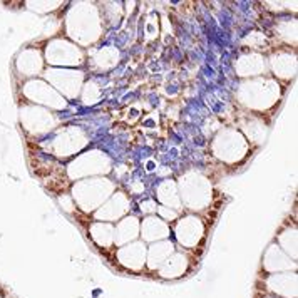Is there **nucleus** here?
<instances>
[{
    "label": "nucleus",
    "mask_w": 298,
    "mask_h": 298,
    "mask_svg": "<svg viewBox=\"0 0 298 298\" xmlns=\"http://www.w3.org/2000/svg\"><path fill=\"white\" fill-rule=\"evenodd\" d=\"M106 22L101 7L92 2H74L64 17V32L71 42L81 49H92L104 35Z\"/></svg>",
    "instance_id": "f257e3e1"
},
{
    "label": "nucleus",
    "mask_w": 298,
    "mask_h": 298,
    "mask_svg": "<svg viewBox=\"0 0 298 298\" xmlns=\"http://www.w3.org/2000/svg\"><path fill=\"white\" fill-rule=\"evenodd\" d=\"M236 101L250 114L263 116L275 109L283 96V86L268 74L241 81L236 89Z\"/></svg>",
    "instance_id": "f03ea898"
},
{
    "label": "nucleus",
    "mask_w": 298,
    "mask_h": 298,
    "mask_svg": "<svg viewBox=\"0 0 298 298\" xmlns=\"http://www.w3.org/2000/svg\"><path fill=\"white\" fill-rule=\"evenodd\" d=\"M176 186H178L183 209H186L188 213L193 214L204 213L213 204L214 198L213 183L201 169L191 168L184 171L178 178Z\"/></svg>",
    "instance_id": "7ed1b4c3"
},
{
    "label": "nucleus",
    "mask_w": 298,
    "mask_h": 298,
    "mask_svg": "<svg viewBox=\"0 0 298 298\" xmlns=\"http://www.w3.org/2000/svg\"><path fill=\"white\" fill-rule=\"evenodd\" d=\"M116 189L117 184L109 179V176H96L72 183L69 196L79 211L92 214L112 196Z\"/></svg>",
    "instance_id": "20e7f679"
},
{
    "label": "nucleus",
    "mask_w": 298,
    "mask_h": 298,
    "mask_svg": "<svg viewBox=\"0 0 298 298\" xmlns=\"http://www.w3.org/2000/svg\"><path fill=\"white\" fill-rule=\"evenodd\" d=\"M39 146L47 154L57 159H71L86 151V148L89 146V134L79 126L57 128L52 134L40 141Z\"/></svg>",
    "instance_id": "39448f33"
},
{
    "label": "nucleus",
    "mask_w": 298,
    "mask_h": 298,
    "mask_svg": "<svg viewBox=\"0 0 298 298\" xmlns=\"http://www.w3.org/2000/svg\"><path fill=\"white\" fill-rule=\"evenodd\" d=\"M251 146L236 128H221L211 139V154L226 166L241 164L250 156Z\"/></svg>",
    "instance_id": "423d86ee"
},
{
    "label": "nucleus",
    "mask_w": 298,
    "mask_h": 298,
    "mask_svg": "<svg viewBox=\"0 0 298 298\" xmlns=\"http://www.w3.org/2000/svg\"><path fill=\"white\" fill-rule=\"evenodd\" d=\"M111 173L112 158L97 148L82 151L65 166V178L72 183L86 178H96V176H109Z\"/></svg>",
    "instance_id": "0eeeda50"
},
{
    "label": "nucleus",
    "mask_w": 298,
    "mask_h": 298,
    "mask_svg": "<svg viewBox=\"0 0 298 298\" xmlns=\"http://www.w3.org/2000/svg\"><path fill=\"white\" fill-rule=\"evenodd\" d=\"M44 62L59 69H82L86 65V50L67 37H52L44 47Z\"/></svg>",
    "instance_id": "6e6552de"
},
{
    "label": "nucleus",
    "mask_w": 298,
    "mask_h": 298,
    "mask_svg": "<svg viewBox=\"0 0 298 298\" xmlns=\"http://www.w3.org/2000/svg\"><path fill=\"white\" fill-rule=\"evenodd\" d=\"M20 124L22 129L30 138L45 139L49 134H52L60 126V117L45 107L25 102L20 107Z\"/></svg>",
    "instance_id": "1a4fd4ad"
},
{
    "label": "nucleus",
    "mask_w": 298,
    "mask_h": 298,
    "mask_svg": "<svg viewBox=\"0 0 298 298\" xmlns=\"http://www.w3.org/2000/svg\"><path fill=\"white\" fill-rule=\"evenodd\" d=\"M42 79L52 89H55L64 99H79L81 89L86 82V72L82 69H59V67H45Z\"/></svg>",
    "instance_id": "9d476101"
},
{
    "label": "nucleus",
    "mask_w": 298,
    "mask_h": 298,
    "mask_svg": "<svg viewBox=\"0 0 298 298\" xmlns=\"http://www.w3.org/2000/svg\"><path fill=\"white\" fill-rule=\"evenodd\" d=\"M22 96H24V99H27L29 104L45 107V109L55 112V114L67 109V106H69V102L59 94L55 89H52L42 77L24 81Z\"/></svg>",
    "instance_id": "9b49d317"
},
{
    "label": "nucleus",
    "mask_w": 298,
    "mask_h": 298,
    "mask_svg": "<svg viewBox=\"0 0 298 298\" xmlns=\"http://www.w3.org/2000/svg\"><path fill=\"white\" fill-rule=\"evenodd\" d=\"M173 233L178 245H181L184 250H194L206 236V224L199 214L186 213L174 221Z\"/></svg>",
    "instance_id": "f8f14e48"
},
{
    "label": "nucleus",
    "mask_w": 298,
    "mask_h": 298,
    "mask_svg": "<svg viewBox=\"0 0 298 298\" xmlns=\"http://www.w3.org/2000/svg\"><path fill=\"white\" fill-rule=\"evenodd\" d=\"M268 72L278 82H290L296 77V52L295 49L278 47L266 57Z\"/></svg>",
    "instance_id": "ddd939ff"
},
{
    "label": "nucleus",
    "mask_w": 298,
    "mask_h": 298,
    "mask_svg": "<svg viewBox=\"0 0 298 298\" xmlns=\"http://www.w3.org/2000/svg\"><path fill=\"white\" fill-rule=\"evenodd\" d=\"M131 211V198L126 191L116 189L112 193V196L97 209L96 213H92L94 221H102V223H117L121 218H124L126 214Z\"/></svg>",
    "instance_id": "4468645a"
},
{
    "label": "nucleus",
    "mask_w": 298,
    "mask_h": 298,
    "mask_svg": "<svg viewBox=\"0 0 298 298\" xmlns=\"http://www.w3.org/2000/svg\"><path fill=\"white\" fill-rule=\"evenodd\" d=\"M15 71L18 76H22L25 81L42 77L45 71V62H44L42 50L37 47H24L15 57Z\"/></svg>",
    "instance_id": "2eb2a0df"
},
{
    "label": "nucleus",
    "mask_w": 298,
    "mask_h": 298,
    "mask_svg": "<svg viewBox=\"0 0 298 298\" xmlns=\"http://www.w3.org/2000/svg\"><path fill=\"white\" fill-rule=\"evenodd\" d=\"M119 59L121 52L114 45L92 47L89 52H86V65L94 74H104L119 64Z\"/></svg>",
    "instance_id": "dca6fc26"
},
{
    "label": "nucleus",
    "mask_w": 298,
    "mask_h": 298,
    "mask_svg": "<svg viewBox=\"0 0 298 298\" xmlns=\"http://www.w3.org/2000/svg\"><path fill=\"white\" fill-rule=\"evenodd\" d=\"M234 71H236V76L241 77L243 81L268 76V64L265 54L253 50L243 52L241 55H238L236 62H234Z\"/></svg>",
    "instance_id": "f3484780"
},
{
    "label": "nucleus",
    "mask_w": 298,
    "mask_h": 298,
    "mask_svg": "<svg viewBox=\"0 0 298 298\" xmlns=\"http://www.w3.org/2000/svg\"><path fill=\"white\" fill-rule=\"evenodd\" d=\"M240 133L243 134L248 143L251 144H261L265 143L266 136H268V124L265 123L261 116L250 114V112H243L238 117V128Z\"/></svg>",
    "instance_id": "a211bd4d"
},
{
    "label": "nucleus",
    "mask_w": 298,
    "mask_h": 298,
    "mask_svg": "<svg viewBox=\"0 0 298 298\" xmlns=\"http://www.w3.org/2000/svg\"><path fill=\"white\" fill-rule=\"evenodd\" d=\"M146 246L148 245L141 240L119 246L116 251L117 263L131 271H141L146 266Z\"/></svg>",
    "instance_id": "6ab92c4d"
},
{
    "label": "nucleus",
    "mask_w": 298,
    "mask_h": 298,
    "mask_svg": "<svg viewBox=\"0 0 298 298\" xmlns=\"http://www.w3.org/2000/svg\"><path fill=\"white\" fill-rule=\"evenodd\" d=\"M171 236V226L166 221H163L159 216L156 214H149L144 216V219H141V226H139V240L144 243H156V241H163L169 240Z\"/></svg>",
    "instance_id": "aec40b11"
},
{
    "label": "nucleus",
    "mask_w": 298,
    "mask_h": 298,
    "mask_svg": "<svg viewBox=\"0 0 298 298\" xmlns=\"http://www.w3.org/2000/svg\"><path fill=\"white\" fill-rule=\"evenodd\" d=\"M263 268L268 273H283V271H291L296 268L295 260H291L288 255H285L280 246L275 241L270 243L263 255Z\"/></svg>",
    "instance_id": "412c9836"
},
{
    "label": "nucleus",
    "mask_w": 298,
    "mask_h": 298,
    "mask_svg": "<svg viewBox=\"0 0 298 298\" xmlns=\"http://www.w3.org/2000/svg\"><path fill=\"white\" fill-rule=\"evenodd\" d=\"M139 226L141 219L136 214H126L114 224V246H124L128 243L139 240Z\"/></svg>",
    "instance_id": "4be33fe9"
},
{
    "label": "nucleus",
    "mask_w": 298,
    "mask_h": 298,
    "mask_svg": "<svg viewBox=\"0 0 298 298\" xmlns=\"http://www.w3.org/2000/svg\"><path fill=\"white\" fill-rule=\"evenodd\" d=\"M176 251V245L171 240H163L146 246V266L149 270H158L163 263Z\"/></svg>",
    "instance_id": "5701e85b"
},
{
    "label": "nucleus",
    "mask_w": 298,
    "mask_h": 298,
    "mask_svg": "<svg viewBox=\"0 0 298 298\" xmlns=\"http://www.w3.org/2000/svg\"><path fill=\"white\" fill-rule=\"evenodd\" d=\"M156 199H158L156 203H159V206H166L178 213H183V204L174 179H164L156 186Z\"/></svg>",
    "instance_id": "b1692460"
},
{
    "label": "nucleus",
    "mask_w": 298,
    "mask_h": 298,
    "mask_svg": "<svg viewBox=\"0 0 298 298\" xmlns=\"http://www.w3.org/2000/svg\"><path fill=\"white\" fill-rule=\"evenodd\" d=\"M189 266V256L186 251H174L158 270V275L163 278H178L183 276L188 271Z\"/></svg>",
    "instance_id": "393cba45"
},
{
    "label": "nucleus",
    "mask_w": 298,
    "mask_h": 298,
    "mask_svg": "<svg viewBox=\"0 0 298 298\" xmlns=\"http://www.w3.org/2000/svg\"><path fill=\"white\" fill-rule=\"evenodd\" d=\"M298 231H296V224L295 223H286L278 229L275 243L280 246V250L288 255L291 260L296 261V245H298Z\"/></svg>",
    "instance_id": "a878e982"
},
{
    "label": "nucleus",
    "mask_w": 298,
    "mask_h": 298,
    "mask_svg": "<svg viewBox=\"0 0 298 298\" xmlns=\"http://www.w3.org/2000/svg\"><path fill=\"white\" fill-rule=\"evenodd\" d=\"M273 35L281 47L295 49L296 47V18H281L273 27Z\"/></svg>",
    "instance_id": "bb28decb"
},
{
    "label": "nucleus",
    "mask_w": 298,
    "mask_h": 298,
    "mask_svg": "<svg viewBox=\"0 0 298 298\" xmlns=\"http://www.w3.org/2000/svg\"><path fill=\"white\" fill-rule=\"evenodd\" d=\"M89 236L99 248H114V224L92 221L89 226Z\"/></svg>",
    "instance_id": "cd10ccee"
},
{
    "label": "nucleus",
    "mask_w": 298,
    "mask_h": 298,
    "mask_svg": "<svg viewBox=\"0 0 298 298\" xmlns=\"http://www.w3.org/2000/svg\"><path fill=\"white\" fill-rule=\"evenodd\" d=\"M101 97H102V89H101L99 82L94 79H86L84 86L81 89V94H79V101L84 106H94L101 101Z\"/></svg>",
    "instance_id": "c85d7f7f"
},
{
    "label": "nucleus",
    "mask_w": 298,
    "mask_h": 298,
    "mask_svg": "<svg viewBox=\"0 0 298 298\" xmlns=\"http://www.w3.org/2000/svg\"><path fill=\"white\" fill-rule=\"evenodd\" d=\"M241 44H243V45H246L250 50L260 52V54H263V50H266V49L270 47V40H268V37L263 32H258V30H251L250 34H246L245 39L241 40Z\"/></svg>",
    "instance_id": "c756f323"
},
{
    "label": "nucleus",
    "mask_w": 298,
    "mask_h": 298,
    "mask_svg": "<svg viewBox=\"0 0 298 298\" xmlns=\"http://www.w3.org/2000/svg\"><path fill=\"white\" fill-rule=\"evenodd\" d=\"M263 7L270 12H288L295 13L296 12V2H263Z\"/></svg>",
    "instance_id": "7c9ffc66"
},
{
    "label": "nucleus",
    "mask_w": 298,
    "mask_h": 298,
    "mask_svg": "<svg viewBox=\"0 0 298 298\" xmlns=\"http://www.w3.org/2000/svg\"><path fill=\"white\" fill-rule=\"evenodd\" d=\"M27 8L35 10L39 13H49L52 10H57L60 5H64V2H25Z\"/></svg>",
    "instance_id": "2f4dec72"
},
{
    "label": "nucleus",
    "mask_w": 298,
    "mask_h": 298,
    "mask_svg": "<svg viewBox=\"0 0 298 298\" xmlns=\"http://www.w3.org/2000/svg\"><path fill=\"white\" fill-rule=\"evenodd\" d=\"M181 214L183 213H178V211H174V209H171V208H166V206H159V204H158V209H156V216H159L163 221H166L168 224L171 221H176Z\"/></svg>",
    "instance_id": "473e14b6"
},
{
    "label": "nucleus",
    "mask_w": 298,
    "mask_h": 298,
    "mask_svg": "<svg viewBox=\"0 0 298 298\" xmlns=\"http://www.w3.org/2000/svg\"><path fill=\"white\" fill-rule=\"evenodd\" d=\"M141 211H143L146 216H149V214H156V209H158V203L154 201V199H144V201H141Z\"/></svg>",
    "instance_id": "72a5a7b5"
}]
</instances>
